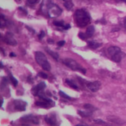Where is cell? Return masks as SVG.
<instances>
[{
    "label": "cell",
    "mask_w": 126,
    "mask_h": 126,
    "mask_svg": "<svg viewBox=\"0 0 126 126\" xmlns=\"http://www.w3.org/2000/svg\"><path fill=\"white\" fill-rule=\"evenodd\" d=\"M70 27H71V26H70L69 24H66V25H65V26H64L63 29H65V30H68V29H69Z\"/></svg>",
    "instance_id": "31"
},
{
    "label": "cell",
    "mask_w": 126,
    "mask_h": 126,
    "mask_svg": "<svg viewBox=\"0 0 126 126\" xmlns=\"http://www.w3.org/2000/svg\"><path fill=\"white\" fill-rule=\"evenodd\" d=\"M3 41L7 44L11 45V46H16L17 44V41L14 39V38L13 37V35L10 32H7L5 35V36L3 38Z\"/></svg>",
    "instance_id": "8"
},
{
    "label": "cell",
    "mask_w": 126,
    "mask_h": 126,
    "mask_svg": "<svg viewBox=\"0 0 126 126\" xmlns=\"http://www.w3.org/2000/svg\"><path fill=\"white\" fill-rule=\"evenodd\" d=\"M3 67H4V66H3V64H2V62H1V68L2 69Z\"/></svg>",
    "instance_id": "35"
},
{
    "label": "cell",
    "mask_w": 126,
    "mask_h": 126,
    "mask_svg": "<svg viewBox=\"0 0 126 126\" xmlns=\"http://www.w3.org/2000/svg\"><path fill=\"white\" fill-rule=\"evenodd\" d=\"M86 86H87L88 89L91 92H97L100 89V86H101V83L99 81H94V82H89V83H88Z\"/></svg>",
    "instance_id": "7"
},
{
    "label": "cell",
    "mask_w": 126,
    "mask_h": 126,
    "mask_svg": "<svg viewBox=\"0 0 126 126\" xmlns=\"http://www.w3.org/2000/svg\"><path fill=\"white\" fill-rule=\"evenodd\" d=\"M48 42H49V44H52L54 41H53V40H51V39H49L48 40Z\"/></svg>",
    "instance_id": "33"
},
{
    "label": "cell",
    "mask_w": 126,
    "mask_h": 126,
    "mask_svg": "<svg viewBox=\"0 0 126 126\" xmlns=\"http://www.w3.org/2000/svg\"><path fill=\"white\" fill-rule=\"evenodd\" d=\"M45 50H46V52H47L50 56H52V57L54 59H55L56 61H58V60L59 59V55H58L57 52H55L52 51L51 49H49V48H46Z\"/></svg>",
    "instance_id": "13"
},
{
    "label": "cell",
    "mask_w": 126,
    "mask_h": 126,
    "mask_svg": "<svg viewBox=\"0 0 126 126\" xmlns=\"http://www.w3.org/2000/svg\"><path fill=\"white\" fill-rule=\"evenodd\" d=\"M35 106H38V107H41V108H44V109H49L50 107H52V106H54L53 104H51L47 101L42 100V101H37L35 102Z\"/></svg>",
    "instance_id": "10"
},
{
    "label": "cell",
    "mask_w": 126,
    "mask_h": 126,
    "mask_svg": "<svg viewBox=\"0 0 126 126\" xmlns=\"http://www.w3.org/2000/svg\"><path fill=\"white\" fill-rule=\"evenodd\" d=\"M38 76L41 77V78H44V79H47V78H48L47 75L46 73H44V72H39V73H38Z\"/></svg>",
    "instance_id": "26"
},
{
    "label": "cell",
    "mask_w": 126,
    "mask_h": 126,
    "mask_svg": "<svg viewBox=\"0 0 126 126\" xmlns=\"http://www.w3.org/2000/svg\"><path fill=\"white\" fill-rule=\"evenodd\" d=\"M53 24H54L55 26H56V27H63V28L64 26H65V24H64V23H63V21H55L53 22Z\"/></svg>",
    "instance_id": "21"
},
{
    "label": "cell",
    "mask_w": 126,
    "mask_h": 126,
    "mask_svg": "<svg viewBox=\"0 0 126 126\" xmlns=\"http://www.w3.org/2000/svg\"><path fill=\"white\" fill-rule=\"evenodd\" d=\"M94 27L92 26V25L89 26L88 28H87V30H86V33L87 35L88 38L92 37L93 35H94Z\"/></svg>",
    "instance_id": "14"
},
{
    "label": "cell",
    "mask_w": 126,
    "mask_h": 126,
    "mask_svg": "<svg viewBox=\"0 0 126 126\" xmlns=\"http://www.w3.org/2000/svg\"><path fill=\"white\" fill-rule=\"evenodd\" d=\"M41 0H27V4L28 5H34V4H36L37 3H38Z\"/></svg>",
    "instance_id": "24"
},
{
    "label": "cell",
    "mask_w": 126,
    "mask_h": 126,
    "mask_svg": "<svg viewBox=\"0 0 126 126\" xmlns=\"http://www.w3.org/2000/svg\"><path fill=\"white\" fill-rule=\"evenodd\" d=\"M10 57H16V55L15 53H13V52H10Z\"/></svg>",
    "instance_id": "32"
},
{
    "label": "cell",
    "mask_w": 126,
    "mask_h": 126,
    "mask_svg": "<svg viewBox=\"0 0 126 126\" xmlns=\"http://www.w3.org/2000/svg\"><path fill=\"white\" fill-rule=\"evenodd\" d=\"M123 53L122 52H118V53L112 55L111 56V59L114 62H117V63L120 62L121 60H122V58H123Z\"/></svg>",
    "instance_id": "12"
},
{
    "label": "cell",
    "mask_w": 126,
    "mask_h": 126,
    "mask_svg": "<svg viewBox=\"0 0 126 126\" xmlns=\"http://www.w3.org/2000/svg\"><path fill=\"white\" fill-rule=\"evenodd\" d=\"M78 114L83 117H88L92 116V111H78Z\"/></svg>",
    "instance_id": "18"
},
{
    "label": "cell",
    "mask_w": 126,
    "mask_h": 126,
    "mask_svg": "<svg viewBox=\"0 0 126 126\" xmlns=\"http://www.w3.org/2000/svg\"><path fill=\"white\" fill-rule=\"evenodd\" d=\"M63 63L66 66H68L69 68H70L71 69L74 70V71H80L83 74H86V70L83 68L79 63H78L75 60L73 59H71V58H66L63 61Z\"/></svg>",
    "instance_id": "4"
},
{
    "label": "cell",
    "mask_w": 126,
    "mask_h": 126,
    "mask_svg": "<svg viewBox=\"0 0 126 126\" xmlns=\"http://www.w3.org/2000/svg\"><path fill=\"white\" fill-rule=\"evenodd\" d=\"M102 44L100 43H97L95 41H89L88 42V46L92 48V49H97L98 47H100Z\"/></svg>",
    "instance_id": "15"
},
{
    "label": "cell",
    "mask_w": 126,
    "mask_h": 126,
    "mask_svg": "<svg viewBox=\"0 0 126 126\" xmlns=\"http://www.w3.org/2000/svg\"><path fill=\"white\" fill-rule=\"evenodd\" d=\"M45 36V32H44V31H41V32H40V34L38 35V38L39 39H43V38Z\"/></svg>",
    "instance_id": "27"
},
{
    "label": "cell",
    "mask_w": 126,
    "mask_h": 126,
    "mask_svg": "<svg viewBox=\"0 0 126 126\" xmlns=\"http://www.w3.org/2000/svg\"><path fill=\"white\" fill-rule=\"evenodd\" d=\"M125 24H126V19H125Z\"/></svg>",
    "instance_id": "37"
},
{
    "label": "cell",
    "mask_w": 126,
    "mask_h": 126,
    "mask_svg": "<svg viewBox=\"0 0 126 126\" xmlns=\"http://www.w3.org/2000/svg\"><path fill=\"white\" fill-rule=\"evenodd\" d=\"M120 52H121V49H120V48H119L117 47H111L108 49V52L111 56H112Z\"/></svg>",
    "instance_id": "11"
},
{
    "label": "cell",
    "mask_w": 126,
    "mask_h": 126,
    "mask_svg": "<svg viewBox=\"0 0 126 126\" xmlns=\"http://www.w3.org/2000/svg\"><path fill=\"white\" fill-rule=\"evenodd\" d=\"M18 9H19L20 10H21L22 12H24V13H25V14H27V10H25L24 8H23V7H19Z\"/></svg>",
    "instance_id": "30"
},
{
    "label": "cell",
    "mask_w": 126,
    "mask_h": 126,
    "mask_svg": "<svg viewBox=\"0 0 126 126\" xmlns=\"http://www.w3.org/2000/svg\"><path fill=\"white\" fill-rule=\"evenodd\" d=\"M64 44H65V41H60L58 42V45L59 47H62V46H63Z\"/></svg>",
    "instance_id": "29"
},
{
    "label": "cell",
    "mask_w": 126,
    "mask_h": 126,
    "mask_svg": "<svg viewBox=\"0 0 126 126\" xmlns=\"http://www.w3.org/2000/svg\"><path fill=\"white\" fill-rule=\"evenodd\" d=\"M21 120H23L24 122H27V123H32L33 124H35V125H38L39 123V120L38 119L32 115V114H30V115H27V116H24L21 118Z\"/></svg>",
    "instance_id": "9"
},
{
    "label": "cell",
    "mask_w": 126,
    "mask_h": 126,
    "mask_svg": "<svg viewBox=\"0 0 126 126\" xmlns=\"http://www.w3.org/2000/svg\"><path fill=\"white\" fill-rule=\"evenodd\" d=\"M66 83L70 86V87H72V89H78V86L76 85V84H75L72 81H71V80H66Z\"/></svg>",
    "instance_id": "20"
},
{
    "label": "cell",
    "mask_w": 126,
    "mask_h": 126,
    "mask_svg": "<svg viewBox=\"0 0 126 126\" xmlns=\"http://www.w3.org/2000/svg\"><path fill=\"white\" fill-rule=\"evenodd\" d=\"M84 108H85L86 109H87L88 111H94V110H97V108H95L94 106H93L91 105V104H85V105H84Z\"/></svg>",
    "instance_id": "19"
},
{
    "label": "cell",
    "mask_w": 126,
    "mask_h": 126,
    "mask_svg": "<svg viewBox=\"0 0 126 126\" xmlns=\"http://www.w3.org/2000/svg\"><path fill=\"white\" fill-rule=\"evenodd\" d=\"M120 1H125V2H126V0H120Z\"/></svg>",
    "instance_id": "36"
},
{
    "label": "cell",
    "mask_w": 126,
    "mask_h": 126,
    "mask_svg": "<svg viewBox=\"0 0 126 126\" xmlns=\"http://www.w3.org/2000/svg\"><path fill=\"white\" fill-rule=\"evenodd\" d=\"M75 20L77 25L80 27H84L91 21L89 14L83 9H79L75 13Z\"/></svg>",
    "instance_id": "2"
},
{
    "label": "cell",
    "mask_w": 126,
    "mask_h": 126,
    "mask_svg": "<svg viewBox=\"0 0 126 126\" xmlns=\"http://www.w3.org/2000/svg\"></svg>",
    "instance_id": "39"
},
{
    "label": "cell",
    "mask_w": 126,
    "mask_h": 126,
    "mask_svg": "<svg viewBox=\"0 0 126 126\" xmlns=\"http://www.w3.org/2000/svg\"><path fill=\"white\" fill-rule=\"evenodd\" d=\"M13 104L16 110L18 111H24L26 110V106L27 103L22 100H14Z\"/></svg>",
    "instance_id": "6"
},
{
    "label": "cell",
    "mask_w": 126,
    "mask_h": 126,
    "mask_svg": "<svg viewBox=\"0 0 126 126\" xmlns=\"http://www.w3.org/2000/svg\"><path fill=\"white\" fill-rule=\"evenodd\" d=\"M45 88L46 83L44 82H41L32 89V93L34 96H39L40 94L44 93V89Z\"/></svg>",
    "instance_id": "5"
},
{
    "label": "cell",
    "mask_w": 126,
    "mask_h": 126,
    "mask_svg": "<svg viewBox=\"0 0 126 126\" xmlns=\"http://www.w3.org/2000/svg\"><path fill=\"white\" fill-rule=\"evenodd\" d=\"M63 1H67V0H63Z\"/></svg>",
    "instance_id": "38"
},
{
    "label": "cell",
    "mask_w": 126,
    "mask_h": 126,
    "mask_svg": "<svg viewBox=\"0 0 126 126\" xmlns=\"http://www.w3.org/2000/svg\"><path fill=\"white\" fill-rule=\"evenodd\" d=\"M41 9L44 14H47L50 18L58 17L62 13V10L51 0H43Z\"/></svg>",
    "instance_id": "1"
},
{
    "label": "cell",
    "mask_w": 126,
    "mask_h": 126,
    "mask_svg": "<svg viewBox=\"0 0 126 126\" xmlns=\"http://www.w3.org/2000/svg\"><path fill=\"white\" fill-rule=\"evenodd\" d=\"M63 5L65 6V7L68 10H70L72 9L73 6H74V4L73 2L72 1V0H67L66 1H64V4Z\"/></svg>",
    "instance_id": "17"
},
{
    "label": "cell",
    "mask_w": 126,
    "mask_h": 126,
    "mask_svg": "<svg viewBox=\"0 0 126 126\" xmlns=\"http://www.w3.org/2000/svg\"><path fill=\"white\" fill-rule=\"evenodd\" d=\"M10 80L12 84H13L15 87L17 86V85H18V80H17L13 75H10Z\"/></svg>",
    "instance_id": "22"
},
{
    "label": "cell",
    "mask_w": 126,
    "mask_h": 126,
    "mask_svg": "<svg viewBox=\"0 0 126 126\" xmlns=\"http://www.w3.org/2000/svg\"><path fill=\"white\" fill-rule=\"evenodd\" d=\"M94 121L96 123H98V124H101V125H103V124H105V122H104L103 120H100V119L94 120Z\"/></svg>",
    "instance_id": "28"
},
{
    "label": "cell",
    "mask_w": 126,
    "mask_h": 126,
    "mask_svg": "<svg viewBox=\"0 0 126 126\" xmlns=\"http://www.w3.org/2000/svg\"><path fill=\"white\" fill-rule=\"evenodd\" d=\"M45 122H46L47 124H49V125H50V126H55V124H56V120H55V119H53L52 117H45Z\"/></svg>",
    "instance_id": "16"
},
{
    "label": "cell",
    "mask_w": 126,
    "mask_h": 126,
    "mask_svg": "<svg viewBox=\"0 0 126 126\" xmlns=\"http://www.w3.org/2000/svg\"><path fill=\"white\" fill-rule=\"evenodd\" d=\"M78 36H79V37H80V39H82V40H86V39L88 38L87 35H86V34H85V33H83V32H80V33H79V35H78Z\"/></svg>",
    "instance_id": "25"
},
{
    "label": "cell",
    "mask_w": 126,
    "mask_h": 126,
    "mask_svg": "<svg viewBox=\"0 0 126 126\" xmlns=\"http://www.w3.org/2000/svg\"><path fill=\"white\" fill-rule=\"evenodd\" d=\"M59 94H60V96L61 97H62L63 98H65V99H66V100H72V97H69V95H67L66 94H65L63 92H62V91H60L59 92Z\"/></svg>",
    "instance_id": "23"
},
{
    "label": "cell",
    "mask_w": 126,
    "mask_h": 126,
    "mask_svg": "<svg viewBox=\"0 0 126 126\" xmlns=\"http://www.w3.org/2000/svg\"><path fill=\"white\" fill-rule=\"evenodd\" d=\"M35 58L36 62L41 66H42V68L45 71H50V69H51V65L49 63V61H48L46 55L44 53H42L41 52H36L35 53Z\"/></svg>",
    "instance_id": "3"
},
{
    "label": "cell",
    "mask_w": 126,
    "mask_h": 126,
    "mask_svg": "<svg viewBox=\"0 0 126 126\" xmlns=\"http://www.w3.org/2000/svg\"><path fill=\"white\" fill-rule=\"evenodd\" d=\"M76 126H88L86 125H84V124H79V125H77Z\"/></svg>",
    "instance_id": "34"
}]
</instances>
